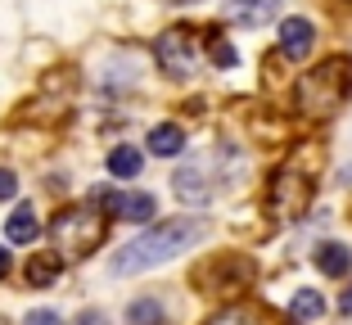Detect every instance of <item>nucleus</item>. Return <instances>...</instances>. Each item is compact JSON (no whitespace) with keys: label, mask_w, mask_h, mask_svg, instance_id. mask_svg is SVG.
<instances>
[{"label":"nucleus","mask_w":352,"mask_h":325,"mask_svg":"<svg viewBox=\"0 0 352 325\" xmlns=\"http://www.w3.org/2000/svg\"><path fill=\"white\" fill-rule=\"evenodd\" d=\"M104 212L95 208H63L50 217V240H54V253H68V258H91L95 249L104 244Z\"/></svg>","instance_id":"7ed1b4c3"},{"label":"nucleus","mask_w":352,"mask_h":325,"mask_svg":"<svg viewBox=\"0 0 352 325\" xmlns=\"http://www.w3.org/2000/svg\"><path fill=\"white\" fill-rule=\"evenodd\" d=\"M348 91H352V63L343 54H334V59H321L316 68H307L298 77L294 109L302 117H334L343 109V100H348Z\"/></svg>","instance_id":"f03ea898"},{"label":"nucleus","mask_w":352,"mask_h":325,"mask_svg":"<svg viewBox=\"0 0 352 325\" xmlns=\"http://www.w3.org/2000/svg\"><path fill=\"white\" fill-rule=\"evenodd\" d=\"M199 276H212V289L208 294H235V289H244L253 280V262L239 258V253H221L208 267H199Z\"/></svg>","instance_id":"423d86ee"},{"label":"nucleus","mask_w":352,"mask_h":325,"mask_svg":"<svg viewBox=\"0 0 352 325\" xmlns=\"http://www.w3.org/2000/svg\"><path fill=\"white\" fill-rule=\"evenodd\" d=\"M5 276H10V249L0 244V280H5Z\"/></svg>","instance_id":"5701e85b"},{"label":"nucleus","mask_w":352,"mask_h":325,"mask_svg":"<svg viewBox=\"0 0 352 325\" xmlns=\"http://www.w3.org/2000/svg\"><path fill=\"white\" fill-rule=\"evenodd\" d=\"M5 235H10V244H32L36 235H41V221H36V208L32 203H19V208L5 217Z\"/></svg>","instance_id":"f8f14e48"},{"label":"nucleus","mask_w":352,"mask_h":325,"mask_svg":"<svg viewBox=\"0 0 352 325\" xmlns=\"http://www.w3.org/2000/svg\"><path fill=\"white\" fill-rule=\"evenodd\" d=\"M154 59L167 77H195L199 73V36L190 27H172L154 41Z\"/></svg>","instance_id":"39448f33"},{"label":"nucleus","mask_w":352,"mask_h":325,"mask_svg":"<svg viewBox=\"0 0 352 325\" xmlns=\"http://www.w3.org/2000/svg\"><path fill=\"white\" fill-rule=\"evenodd\" d=\"M316 271L321 276H348L352 271V253H348V244H339V240H330V244H321L316 249Z\"/></svg>","instance_id":"4468645a"},{"label":"nucleus","mask_w":352,"mask_h":325,"mask_svg":"<svg viewBox=\"0 0 352 325\" xmlns=\"http://www.w3.org/2000/svg\"><path fill=\"white\" fill-rule=\"evenodd\" d=\"M339 307H343V312H352V289H348V294H343V303H339Z\"/></svg>","instance_id":"b1692460"},{"label":"nucleus","mask_w":352,"mask_h":325,"mask_svg":"<svg viewBox=\"0 0 352 325\" xmlns=\"http://www.w3.org/2000/svg\"><path fill=\"white\" fill-rule=\"evenodd\" d=\"M95 203H100L109 217L118 221H149L154 217V194H118V190H95Z\"/></svg>","instance_id":"0eeeda50"},{"label":"nucleus","mask_w":352,"mask_h":325,"mask_svg":"<svg viewBox=\"0 0 352 325\" xmlns=\"http://www.w3.org/2000/svg\"><path fill=\"white\" fill-rule=\"evenodd\" d=\"M145 145H149V154H158V158H176L181 149H186V131H181L176 122H158L154 131H149Z\"/></svg>","instance_id":"ddd939ff"},{"label":"nucleus","mask_w":352,"mask_h":325,"mask_svg":"<svg viewBox=\"0 0 352 325\" xmlns=\"http://www.w3.org/2000/svg\"><path fill=\"white\" fill-rule=\"evenodd\" d=\"M208 235V221L204 217H167L149 231H140L131 244L109 258V271L113 276H135V271H149V267H163L172 262L176 253H186L190 244H199Z\"/></svg>","instance_id":"f257e3e1"},{"label":"nucleus","mask_w":352,"mask_h":325,"mask_svg":"<svg viewBox=\"0 0 352 325\" xmlns=\"http://www.w3.org/2000/svg\"><path fill=\"white\" fill-rule=\"evenodd\" d=\"M23 325H63L59 312H50V307H41V312H28V321Z\"/></svg>","instance_id":"412c9836"},{"label":"nucleus","mask_w":352,"mask_h":325,"mask_svg":"<svg viewBox=\"0 0 352 325\" xmlns=\"http://www.w3.org/2000/svg\"><path fill=\"white\" fill-rule=\"evenodd\" d=\"M109 172H113L118 181L140 177V149H135V145H118L113 154H109Z\"/></svg>","instance_id":"f3484780"},{"label":"nucleus","mask_w":352,"mask_h":325,"mask_svg":"<svg viewBox=\"0 0 352 325\" xmlns=\"http://www.w3.org/2000/svg\"><path fill=\"white\" fill-rule=\"evenodd\" d=\"M311 45H316L311 19H285L280 23V54H285V59H307Z\"/></svg>","instance_id":"1a4fd4ad"},{"label":"nucleus","mask_w":352,"mask_h":325,"mask_svg":"<svg viewBox=\"0 0 352 325\" xmlns=\"http://www.w3.org/2000/svg\"><path fill=\"white\" fill-rule=\"evenodd\" d=\"M311 190H316V181H311V172H302V158H289V163L271 177L267 203L280 221H298L311 203Z\"/></svg>","instance_id":"20e7f679"},{"label":"nucleus","mask_w":352,"mask_h":325,"mask_svg":"<svg viewBox=\"0 0 352 325\" xmlns=\"http://www.w3.org/2000/svg\"><path fill=\"white\" fill-rule=\"evenodd\" d=\"M325 316V298H321V289H298V294L289 298V321H321Z\"/></svg>","instance_id":"dca6fc26"},{"label":"nucleus","mask_w":352,"mask_h":325,"mask_svg":"<svg viewBox=\"0 0 352 325\" xmlns=\"http://www.w3.org/2000/svg\"><path fill=\"white\" fill-rule=\"evenodd\" d=\"M176 5H195V0H176Z\"/></svg>","instance_id":"393cba45"},{"label":"nucleus","mask_w":352,"mask_h":325,"mask_svg":"<svg viewBox=\"0 0 352 325\" xmlns=\"http://www.w3.org/2000/svg\"><path fill=\"white\" fill-rule=\"evenodd\" d=\"M280 5H285V0H230L226 19L244 23V27H262V23H271L280 14Z\"/></svg>","instance_id":"9d476101"},{"label":"nucleus","mask_w":352,"mask_h":325,"mask_svg":"<svg viewBox=\"0 0 352 325\" xmlns=\"http://www.w3.org/2000/svg\"><path fill=\"white\" fill-rule=\"evenodd\" d=\"M204 325H280V321L262 303H230V307H221V312H212Z\"/></svg>","instance_id":"9b49d317"},{"label":"nucleus","mask_w":352,"mask_h":325,"mask_svg":"<svg viewBox=\"0 0 352 325\" xmlns=\"http://www.w3.org/2000/svg\"><path fill=\"white\" fill-rule=\"evenodd\" d=\"M212 59H217L221 68H235L239 54H235V45H230V41H221V36H217V41H212Z\"/></svg>","instance_id":"6ab92c4d"},{"label":"nucleus","mask_w":352,"mask_h":325,"mask_svg":"<svg viewBox=\"0 0 352 325\" xmlns=\"http://www.w3.org/2000/svg\"><path fill=\"white\" fill-rule=\"evenodd\" d=\"M14 194H19V177H14L10 168H0V203L14 199Z\"/></svg>","instance_id":"aec40b11"},{"label":"nucleus","mask_w":352,"mask_h":325,"mask_svg":"<svg viewBox=\"0 0 352 325\" xmlns=\"http://www.w3.org/2000/svg\"><path fill=\"white\" fill-rule=\"evenodd\" d=\"M59 271H63L59 253H32V258H28V284H32V289L54 284V276H59Z\"/></svg>","instance_id":"2eb2a0df"},{"label":"nucleus","mask_w":352,"mask_h":325,"mask_svg":"<svg viewBox=\"0 0 352 325\" xmlns=\"http://www.w3.org/2000/svg\"><path fill=\"white\" fill-rule=\"evenodd\" d=\"M348 5H352V0H348Z\"/></svg>","instance_id":"a878e982"},{"label":"nucleus","mask_w":352,"mask_h":325,"mask_svg":"<svg viewBox=\"0 0 352 325\" xmlns=\"http://www.w3.org/2000/svg\"><path fill=\"white\" fill-rule=\"evenodd\" d=\"M77 325H109V316L91 307V312H82V316H77Z\"/></svg>","instance_id":"4be33fe9"},{"label":"nucleus","mask_w":352,"mask_h":325,"mask_svg":"<svg viewBox=\"0 0 352 325\" xmlns=\"http://www.w3.org/2000/svg\"><path fill=\"white\" fill-rule=\"evenodd\" d=\"M126 325H167L163 303H158V298H135V303L126 307Z\"/></svg>","instance_id":"a211bd4d"},{"label":"nucleus","mask_w":352,"mask_h":325,"mask_svg":"<svg viewBox=\"0 0 352 325\" xmlns=\"http://www.w3.org/2000/svg\"><path fill=\"white\" fill-rule=\"evenodd\" d=\"M172 194L181 203H190V208H204V203H212L217 186L204 177V168H199V163H186V168L172 172Z\"/></svg>","instance_id":"6e6552de"}]
</instances>
